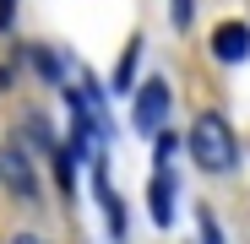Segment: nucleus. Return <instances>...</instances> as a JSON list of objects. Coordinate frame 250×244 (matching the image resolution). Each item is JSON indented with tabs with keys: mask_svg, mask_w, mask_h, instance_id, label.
I'll use <instances>...</instances> for the list:
<instances>
[{
	"mask_svg": "<svg viewBox=\"0 0 250 244\" xmlns=\"http://www.w3.org/2000/svg\"><path fill=\"white\" fill-rule=\"evenodd\" d=\"M11 22H17V0H0V33H11Z\"/></svg>",
	"mask_w": 250,
	"mask_h": 244,
	"instance_id": "f8f14e48",
	"label": "nucleus"
},
{
	"mask_svg": "<svg viewBox=\"0 0 250 244\" xmlns=\"http://www.w3.org/2000/svg\"><path fill=\"white\" fill-rule=\"evenodd\" d=\"M152 157H158V169H174V157H180V136H174V131H158V136H152Z\"/></svg>",
	"mask_w": 250,
	"mask_h": 244,
	"instance_id": "6e6552de",
	"label": "nucleus"
},
{
	"mask_svg": "<svg viewBox=\"0 0 250 244\" xmlns=\"http://www.w3.org/2000/svg\"><path fill=\"white\" fill-rule=\"evenodd\" d=\"M163 119H169V81L152 76V81H142V93L131 103V125H136V136H158Z\"/></svg>",
	"mask_w": 250,
	"mask_h": 244,
	"instance_id": "f03ea898",
	"label": "nucleus"
},
{
	"mask_svg": "<svg viewBox=\"0 0 250 244\" xmlns=\"http://www.w3.org/2000/svg\"><path fill=\"white\" fill-rule=\"evenodd\" d=\"M11 244H44V239H38V233H17Z\"/></svg>",
	"mask_w": 250,
	"mask_h": 244,
	"instance_id": "ddd939ff",
	"label": "nucleus"
},
{
	"mask_svg": "<svg viewBox=\"0 0 250 244\" xmlns=\"http://www.w3.org/2000/svg\"><path fill=\"white\" fill-rule=\"evenodd\" d=\"M27 60L44 71V81H65V76H60V55H49L44 44H33V49H27Z\"/></svg>",
	"mask_w": 250,
	"mask_h": 244,
	"instance_id": "1a4fd4ad",
	"label": "nucleus"
},
{
	"mask_svg": "<svg viewBox=\"0 0 250 244\" xmlns=\"http://www.w3.org/2000/svg\"><path fill=\"white\" fill-rule=\"evenodd\" d=\"M174 206H180V190H174V169H158L147 185V212L158 228H174Z\"/></svg>",
	"mask_w": 250,
	"mask_h": 244,
	"instance_id": "20e7f679",
	"label": "nucleus"
},
{
	"mask_svg": "<svg viewBox=\"0 0 250 244\" xmlns=\"http://www.w3.org/2000/svg\"><path fill=\"white\" fill-rule=\"evenodd\" d=\"M190 157L201 163L207 174H229L239 163V141H234V131H229L223 114H196V125H190Z\"/></svg>",
	"mask_w": 250,
	"mask_h": 244,
	"instance_id": "f257e3e1",
	"label": "nucleus"
},
{
	"mask_svg": "<svg viewBox=\"0 0 250 244\" xmlns=\"http://www.w3.org/2000/svg\"><path fill=\"white\" fill-rule=\"evenodd\" d=\"M169 17H174V27H185L190 22V0H169Z\"/></svg>",
	"mask_w": 250,
	"mask_h": 244,
	"instance_id": "9b49d317",
	"label": "nucleus"
},
{
	"mask_svg": "<svg viewBox=\"0 0 250 244\" xmlns=\"http://www.w3.org/2000/svg\"><path fill=\"white\" fill-rule=\"evenodd\" d=\"M136 65H142V38L125 44V55H120V65H114V81H109V87H114V93H131V87H136Z\"/></svg>",
	"mask_w": 250,
	"mask_h": 244,
	"instance_id": "423d86ee",
	"label": "nucleus"
},
{
	"mask_svg": "<svg viewBox=\"0 0 250 244\" xmlns=\"http://www.w3.org/2000/svg\"><path fill=\"white\" fill-rule=\"evenodd\" d=\"M212 60L218 65H245L250 60V27L245 22H223L212 33Z\"/></svg>",
	"mask_w": 250,
	"mask_h": 244,
	"instance_id": "39448f33",
	"label": "nucleus"
},
{
	"mask_svg": "<svg viewBox=\"0 0 250 244\" xmlns=\"http://www.w3.org/2000/svg\"><path fill=\"white\" fill-rule=\"evenodd\" d=\"M201 244H223V233H218V223H212V212H201Z\"/></svg>",
	"mask_w": 250,
	"mask_h": 244,
	"instance_id": "9d476101",
	"label": "nucleus"
},
{
	"mask_svg": "<svg viewBox=\"0 0 250 244\" xmlns=\"http://www.w3.org/2000/svg\"><path fill=\"white\" fill-rule=\"evenodd\" d=\"M11 76H17V71H11V65H0V87H11Z\"/></svg>",
	"mask_w": 250,
	"mask_h": 244,
	"instance_id": "4468645a",
	"label": "nucleus"
},
{
	"mask_svg": "<svg viewBox=\"0 0 250 244\" xmlns=\"http://www.w3.org/2000/svg\"><path fill=\"white\" fill-rule=\"evenodd\" d=\"M0 179H6V190H11L17 201H38V174H33V163H27V152H22L17 141L0 152Z\"/></svg>",
	"mask_w": 250,
	"mask_h": 244,
	"instance_id": "7ed1b4c3",
	"label": "nucleus"
},
{
	"mask_svg": "<svg viewBox=\"0 0 250 244\" xmlns=\"http://www.w3.org/2000/svg\"><path fill=\"white\" fill-rule=\"evenodd\" d=\"M49 163H55V179H60V190H71V179H76V174H71V169H76V152L55 141V147H49Z\"/></svg>",
	"mask_w": 250,
	"mask_h": 244,
	"instance_id": "0eeeda50",
	"label": "nucleus"
}]
</instances>
